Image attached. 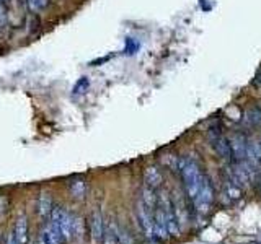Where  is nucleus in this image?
<instances>
[{
    "instance_id": "1",
    "label": "nucleus",
    "mask_w": 261,
    "mask_h": 244,
    "mask_svg": "<svg viewBox=\"0 0 261 244\" xmlns=\"http://www.w3.org/2000/svg\"><path fill=\"white\" fill-rule=\"evenodd\" d=\"M179 173H181L185 191L188 194V197H190V200L193 202L199 192V187H201L202 179L206 174L201 171L198 163H196L194 160H190V158H183L181 161H179Z\"/></svg>"
},
{
    "instance_id": "2",
    "label": "nucleus",
    "mask_w": 261,
    "mask_h": 244,
    "mask_svg": "<svg viewBox=\"0 0 261 244\" xmlns=\"http://www.w3.org/2000/svg\"><path fill=\"white\" fill-rule=\"evenodd\" d=\"M159 205L163 210V215H165V222H167V228L168 233L171 236H178L179 234V222H178V215L175 210V203L170 199V195L167 192H162V195L159 197Z\"/></svg>"
},
{
    "instance_id": "3",
    "label": "nucleus",
    "mask_w": 261,
    "mask_h": 244,
    "mask_svg": "<svg viewBox=\"0 0 261 244\" xmlns=\"http://www.w3.org/2000/svg\"><path fill=\"white\" fill-rule=\"evenodd\" d=\"M153 211H155V208L150 207V205H147L142 199L137 202L136 214H137L139 225H141L144 234L147 236V238H150V239L155 238V234H153Z\"/></svg>"
},
{
    "instance_id": "4",
    "label": "nucleus",
    "mask_w": 261,
    "mask_h": 244,
    "mask_svg": "<svg viewBox=\"0 0 261 244\" xmlns=\"http://www.w3.org/2000/svg\"><path fill=\"white\" fill-rule=\"evenodd\" d=\"M212 202H214V189H212L209 177L204 176L202 184L199 187V192L196 195V199L193 200V203L199 211H207L209 207L212 205Z\"/></svg>"
},
{
    "instance_id": "5",
    "label": "nucleus",
    "mask_w": 261,
    "mask_h": 244,
    "mask_svg": "<svg viewBox=\"0 0 261 244\" xmlns=\"http://www.w3.org/2000/svg\"><path fill=\"white\" fill-rule=\"evenodd\" d=\"M211 145L212 148L216 150V153L219 155L220 158L224 161L230 163L233 161V155H232V148H230V142H228V138L222 135L220 130H214V132H211Z\"/></svg>"
},
{
    "instance_id": "6",
    "label": "nucleus",
    "mask_w": 261,
    "mask_h": 244,
    "mask_svg": "<svg viewBox=\"0 0 261 244\" xmlns=\"http://www.w3.org/2000/svg\"><path fill=\"white\" fill-rule=\"evenodd\" d=\"M51 222L57 225V228L61 230L64 239L67 241L72 238V222H73V217L70 214H67L64 208L61 207H54L53 208V214H51Z\"/></svg>"
},
{
    "instance_id": "7",
    "label": "nucleus",
    "mask_w": 261,
    "mask_h": 244,
    "mask_svg": "<svg viewBox=\"0 0 261 244\" xmlns=\"http://www.w3.org/2000/svg\"><path fill=\"white\" fill-rule=\"evenodd\" d=\"M88 233L90 238H92L93 242L101 244L103 238H105V223H103V217L100 211H93L88 218Z\"/></svg>"
},
{
    "instance_id": "8",
    "label": "nucleus",
    "mask_w": 261,
    "mask_h": 244,
    "mask_svg": "<svg viewBox=\"0 0 261 244\" xmlns=\"http://www.w3.org/2000/svg\"><path fill=\"white\" fill-rule=\"evenodd\" d=\"M230 148L233 155V161H245L247 160V153H248V140L245 138L242 134H233L230 138Z\"/></svg>"
},
{
    "instance_id": "9",
    "label": "nucleus",
    "mask_w": 261,
    "mask_h": 244,
    "mask_svg": "<svg viewBox=\"0 0 261 244\" xmlns=\"http://www.w3.org/2000/svg\"><path fill=\"white\" fill-rule=\"evenodd\" d=\"M153 234H155V238H159V239H165L170 234L167 228V222H165V215H163V210L159 205V202L153 211Z\"/></svg>"
},
{
    "instance_id": "10",
    "label": "nucleus",
    "mask_w": 261,
    "mask_h": 244,
    "mask_svg": "<svg viewBox=\"0 0 261 244\" xmlns=\"http://www.w3.org/2000/svg\"><path fill=\"white\" fill-rule=\"evenodd\" d=\"M64 241H65L64 236L56 223L51 222L44 226L43 233H41V242L43 244H62Z\"/></svg>"
},
{
    "instance_id": "11",
    "label": "nucleus",
    "mask_w": 261,
    "mask_h": 244,
    "mask_svg": "<svg viewBox=\"0 0 261 244\" xmlns=\"http://www.w3.org/2000/svg\"><path fill=\"white\" fill-rule=\"evenodd\" d=\"M15 238L18 241V244H27L30 239V225H28V218L24 215H20L18 220L15 223Z\"/></svg>"
},
{
    "instance_id": "12",
    "label": "nucleus",
    "mask_w": 261,
    "mask_h": 244,
    "mask_svg": "<svg viewBox=\"0 0 261 244\" xmlns=\"http://www.w3.org/2000/svg\"><path fill=\"white\" fill-rule=\"evenodd\" d=\"M144 181H145V186L150 187V189H155V187H159L163 181V176H162V171L155 166H150L144 171Z\"/></svg>"
},
{
    "instance_id": "13",
    "label": "nucleus",
    "mask_w": 261,
    "mask_h": 244,
    "mask_svg": "<svg viewBox=\"0 0 261 244\" xmlns=\"http://www.w3.org/2000/svg\"><path fill=\"white\" fill-rule=\"evenodd\" d=\"M119 231L121 228L111 222L108 223V226L105 228V238H103V242L105 244H121V239H119Z\"/></svg>"
},
{
    "instance_id": "14",
    "label": "nucleus",
    "mask_w": 261,
    "mask_h": 244,
    "mask_svg": "<svg viewBox=\"0 0 261 244\" xmlns=\"http://www.w3.org/2000/svg\"><path fill=\"white\" fill-rule=\"evenodd\" d=\"M53 199L49 194H41L39 195V200H38V214L41 217H49L53 214Z\"/></svg>"
},
{
    "instance_id": "15",
    "label": "nucleus",
    "mask_w": 261,
    "mask_h": 244,
    "mask_svg": "<svg viewBox=\"0 0 261 244\" xmlns=\"http://www.w3.org/2000/svg\"><path fill=\"white\" fill-rule=\"evenodd\" d=\"M245 122L250 126V127H258L261 126V109L259 108H251L247 111V114H245Z\"/></svg>"
},
{
    "instance_id": "16",
    "label": "nucleus",
    "mask_w": 261,
    "mask_h": 244,
    "mask_svg": "<svg viewBox=\"0 0 261 244\" xmlns=\"http://www.w3.org/2000/svg\"><path fill=\"white\" fill-rule=\"evenodd\" d=\"M69 189H70V194L75 199H84L85 197L87 186H85L84 181H82V179H75V181H72L70 186H69Z\"/></svg>"
},
{
    "instance_id": "17",
    "label": "nucleus",
    "mask_w": 261,
    "mask_h": 244,
    "mask_svg": "<svg viewBox=\"0 0 261 244\" xmlns=\"http://www.w3.org/2000/svg\"><path fill=\"white\" fill-rule=\"evenodd\" d=\"M225 192L230 199H240L242 197V186H239L237 182L230 181V179H227L225 182Z\"/></svg>"
},
{
    "instance_id": "18",
    "label": "nucleus",
    "mask_w": 261,
    "mask_h": 244,
    "mask_svg": "<svg viewBox=\"0 0 261 244\" xmlns=\"http://www.w3.org/2000/svg\"><path fill=\"white\" fill-rule=\"evenodd\" d=\"M82 236H84V220L73 217V222H72V238L80 239Z\"/></svg>"
},
{
    "instance_id": "19",
    "label": "nucleus",
    "mask_w": 261,
    "mask_h": 244,
    "mask_svg": "<svg viewBox=\"0 0 261 244\" xmlns=\"http://www.w3.org/2000/svg\"><path fill=\"white\" fill-rule=\"evenodd\" d=\"M27 2L33 10H43L49 5V0H27Z\"/></svg>"
},
{
    "instance_id": "20",
    "label": "nucleus",
    "mask_w": 261,
    "mask_h": 244,
    "mask_svg": "<svg viewBox=\"0 0 261 244\" xmlns=\"http://www.w3.org/2000/svg\"><path fill=\"white\" fill-rule=\"evenodd\" d=\"M8 211V200L5 195H0V220H4Z\"/></svg>"
},
{
    "instance_id": "21",
    "label": "nucleus",
    "mask_w": 261,
    "mask_h": 244,
    "mask_svg": "<svg viewBox=\"0 0 261 244\" xmlns=\"http://www.w3.org/2000/svg\"><path fill=\"white\" fill-rule=\"evenodd\" d=\"M5 24H7V8L4 2H0V31L5 28Z\"/></svg>"
},
{
    "instance_id": "22",
    "label": "nucleus",
    "mask_w": 261,
    "mask_h": 244,
    "mask_svg": "<svg viewBox=\"0 0 261 244\" xmlns=\"http://www.w3.org/2000/svg\"><path fill=\"white\" fill-rule=\"evenodd\" d=\"M7 244H18V241H16V238H15V234L13 233H10L7 236Z\"/></svg>"
},
{
    "instance_id": "23",
    "label": "nucleus",
    "mask_w": 261,
    "mask_h": 244,
    "mask_svg": "<svg viewBox=\"0 0 261 244\" xmlns=\"http://www.w3.org/2000/svg\"><path fill=\"white\" fill-rule=\"evenodd\" d=\"M256 179H258V184L261 187V169H258V173H256Z\"/></svg>"
},
{
    "instance_id": "24",
    "label": "nucleus",
    "mask_w": 261,
    "mask_h": 244,
    "mask_svg": "<svg viewBox=\"0 0 261 244\" xmlns=\"http://www.w3.org/2000/svg\"><path fill=\"white\" fill-rule=\"evenodd\" d=\"M0 2H4V4H5V2H8V0H0Z\"/></svg>"
},
{
    "instance_id": "25",
    "label": "nucleus",
    "mask_w": 261,
    "mask_h": 244,
    "mask_svg": "<svg viewBox=\"0 0 261 244\" xmlns=\"http://www.w3.org/2000/svg\"><path fill=\"white\" fill-rule=\"evenodd\" d=\"M259 143H261V137H259Z\"/></svg>"
}]
</instances>
